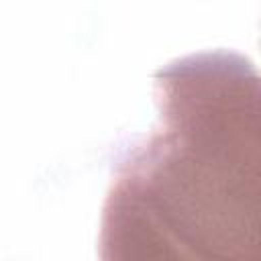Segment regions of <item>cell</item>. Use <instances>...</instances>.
<instances>
[{
    "mask_svg": "<svg viewBox=\"0 0 261 261\" xmlns=\"http://www.w3.org/2000/svg\"><path fill=\"white\" fill-rule=\"evenodd\" d=\"M159 122L118 159L100 261H259V73L230 49L153 73Z\"/></svg>",
    "mask_w": 261,
    "mask_h": 261,
    "instance_id": "6da1fadb",
    "label": "cell"
}]
</instances>
